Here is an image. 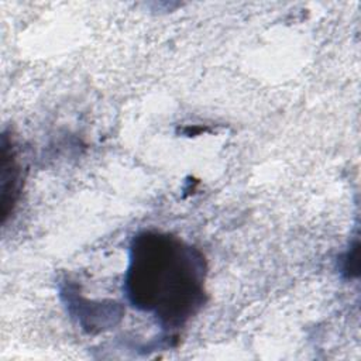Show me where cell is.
Masks as SVG:
<instances>
[{
    "instance_id": "1",
    "label": "cell",
    "mask_w": 361,
    "mask_h": 361,
    "mask_svg": "<svg viewBox=\"0 0 361 361\" xmlns=\"http://www.w3.org/2000/svg\"><path fill=\"white\" fill-rule=\"evenodd\" d=\"M206 271L196 247L168 233L141 231L130 244L124 292L162 329L178 330L206 303Z\"/></svg>"
},
{
    "instance_id": "2",
    "label": "cell",
    "mask_w": 361,
    "mask_h": 361,
    "mask_svg": "<svg viewBox=\"0 0 361 361\" xmlns=\"http://www.w3.org/2000/svg\"><path fill=\"white\" fill-rule=\"evenodd\" d=\"M1 212L3 221L13 210L17 196L20 193L21 185V169L17 161L16 148L11 141L7 140V135H3L1 140Z\"/></svg>"
}]
</instances>
